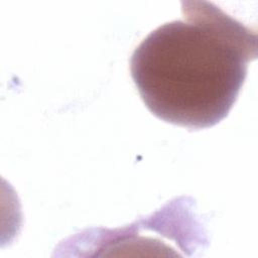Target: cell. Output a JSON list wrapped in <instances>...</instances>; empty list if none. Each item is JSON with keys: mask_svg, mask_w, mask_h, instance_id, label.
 Segmentation results:
<instances>
[{"mask_svg": "<svg viewBox=\"0 0 258 258\" xmlns=\"http://www.w3.org/2000/svg\"><path fill=\"white\" fill-rule=\"evenodd\" d=\"M134 49L130 73L147 109L190 130L226 118L257 57V33L208 1H182Z\"/></svg>", "mask_w": 258, "mask_h": 258, "instance_id": "1", "label": "cell"}]
</instances>
